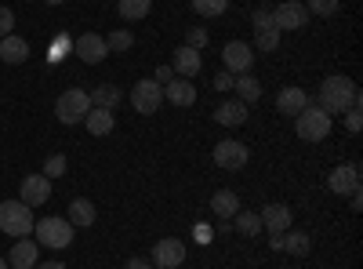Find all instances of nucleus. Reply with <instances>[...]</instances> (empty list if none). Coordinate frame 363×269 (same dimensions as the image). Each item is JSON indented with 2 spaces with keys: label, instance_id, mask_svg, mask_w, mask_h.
<instances>
[{
  "label": "nucleus",
  "instance_id": "11",
  "mask_svg": "<svg viewBox=\"0 0 363 269\" xmlns=\"http://www.w3.org/2000/svg\"><path fill=\"white\" fill-rule=\"evenodd\" d=\"M222 62H225V70L229 73H247L251 70V62H255V48L251 44H244V40H229L225 48H222Z\"/></svg>",
  "mask_w": 363,
  "mask_h": 269
},
{
  "label": "nucleus",
  "instance_id": "31",
  "mask_svg": "<svg viewBox=\"0 0 363 269\" xmlns=\"http://www.w3.org/2000/svg\"><path fill=\"white\" fill-rule=\"evenodd\" d=\"M306 11L320 15V18H330V15H338V0H306Z\"/></svg>",
  "mask_w": 363,
  "mask_h": 269
},
{
  "label": "nucleus",
  "instance_id": "25",
  "mask_svg": "<svg viewBox=\"0 0 363 269\" xmlns=\"http://www.w3.org/2000/svg\"><path fill=\"white\" fill-rule=\"evenodd\" d=\"M91 95V106H99V109H116L120 106V87L116 84H99L95 92H87Z\"/></svg>",
  "mask_w": 363,
  "mask_h": 269
},
{
  "label": "nucleus",
  "instance_id": "18",
  "mask_svg": "<svg viewBox=\"0 0 363 269\" xmlns=\"http://www.w3.org/2000/svg\"><path fill=\"white\" fill-rule=\"evenodd\" d=\"M215 121L225 124V128H240V124H247V102H240V99H225L218 109H215Z\"/></svg>",
  "mask_w": 363,
  "mask_h": 269
},
{
  "label": "nucleus",
  "instance_id": "29",
  "mask_svg": "<svg viewBox=\"0 0 363 269\" xmlns=\"http://www.w3.org/2000/svg\"><path fill=\"white\" fill-rule=\"evenodd\" d=\"M106 48H109V51H131V48H135L131 29H113V33L106 37Z\"/></svg>",
  "mask_w": 363,
  "mask_h": 269
},
{
  "label": "nucleus",
  "instance_id": "3",
  "mask_svg": "<svg viewBox=\"0 0 363 269\" xmlns=\"http://www.w3.org/2000/svg\"><path fill=\"white\" fill-rule=\"evenodd\" d=\"M294 131H298V138L301 142H323L327 135H330V116L320 109V106H306L298 116H294Z\"/></svg>",
  "mask_w": 363,
  "mask_h": 269
},
{
  "label": "nucleus",
  "instance_id": "8",
  "mask_svg": "<svg viewBox=\"0 0 363 269\" xmlns=\"http://www.w3.org/2000/svg\"><path fill=\"white\" fill-rule=\"evenodd\" d=\"M247 146L244 142H236V138H225V142H218L215 146V164L222 168V171H240L247 164Z\"/></svg>",
  "mask_w": 363,
  "mask_h": 269
},
{
  "label": "nucleus",
  "instance_id": "13",
  "mask_svg": "<svg viewBox=\"0 0 363 269\" xmlns=\"http://www.w3.org/2000/svg\"><path fill=\"white\" fill-rule=\"evenodd\" d=\"M258 219H262V229H269V233H287L291 222H294L287 204H265L262 212H258Z\"/></svg>",
  "mask_w": 363,
  "mask_h": 269
},
{
  "label": "nucleus",
  "instance_id": "2",
  "mask_svg": "<svg viewBox=\"0 0 363 269\" xmlns=\"http://www.w3.org/2000/svg\"><path fill=\"white\" fill-rule=\"evenodd\" d=\"M33 222H37V219H33V207L22 204L18 197L0 204V229H4L8 236H15V241H18V236L33 233Z\"/></svg>",
  "mask_w": 363,
  "mask_h": 269
},
{
  "label": "nucleus",
  "instance_id": "4",
  "mask_svg": "<svg viewBox=\"0 0 363 269\" xmlns=\"http://www.w3.org/2000/svg\"><path fill=\"white\" fill-rule=\"evenodd\" d=\"M33 233H37V244L40 248H69L73 244V222L69 219H37L33 222Z\"/></svg>",
  "mask_w": 363,
  "mask_h": 269
},
{
  "label": "nucleus",
  "instance_id": "44",
  "mask_svg": "<svg viewBox=\"0 0 363 269\" xmlns=\"http://www.w3.org/2000/svg\"><path fill=\"white\" fill-rule=\"evenodd\" d=\"M0 269H8V258H0Z\"/></svg>",
  "mask_w": 363,
  "mask_h": 269
},
{
  "label": "nucleus",
  "instance_id": "34",
  "mask_svg": "<svg viewBox=\"0 0 363 269\" xmlns=\"http://www.w3.org/2000/svg\"><path fill=\"white\" fill-rule=\"evenodd\" d=\"M251 22H255L258 33H265V29H277V22H272V11H269V8H258V11L251 15Z\"/></svg>",
  "mask_w": 363,
  "mask_h": 269
},
{
  "label": "nucleus",
  "instance_id": "36",
  "mask_svg": "<svg viewBox=\"0 0 363 269\" xmlns=\"http://www.w3.org/2000/svg\"><path fill=\"white\" fill-rule=\"evenodd\" d=\"M15 33V11L11 8H0V40Z\"/></svg>",
  "mask_w": 363,
  "mask_h": 269
},
{
  "label": "nucleus",
  "instance_id": "38",
  "mask_svg": "<svg viewBox=\"0 0 363 269\" xmlns=\"http://www.w3.org/2000/svg\"><path fill=\"white\" fill-rule=\"evenodd\" d=\"M171 77H174V70H171V66H160V70H157V73H153V80H157V84H160V87H164V84H167V80H171Z\"/></svg>",
  "mask_w": 363,
  "mask_h": 269
},
{
  "label": "nucleus",
  "instance_id": "40",
  "mask_svg": "<svg viewBox=\"0 0 363 269\" xmlns=\"http://www.w3.org/2000/svg\"><path fill=\"white\" fill-rule=\"evenodd\" d=\"M128 269H153V262H145V258H128Z\"/></svg>",
  "mask_w": 363,
  "mask_h": 269
},
{
  "label": "nucleus",
  "instance_id": "41",
  "mask_svg": "<svg viewBox=\"0 0 363 269\" xmlns=\"http://www.w3.org/2000/svg\"><path fill=\"white\" fill-rule=\"evenodd\" d=\"M272 251H284V233H272Z\"/></svg>",
  "mask_w": 363,
  "mask_h": 269
},
{
  "label": "nucleus",
  "instance_id": "35",
  "mask_svg": "<svg viewBox=\"0 0 363 269\" xmlns=\"http://www.w3.org/2000/svg\"><path fill=\"white\" fill-rule=\"evenodd\" d=\"M359 128H363V113H359V106L345 109V131H349V135H359Z\"/></svg>",
  "mask_w": 363,
  "mask_h": 269
},
{
  "label": "nucleus",
  "instance_id": "24",
  "mask_svg": "<svg viewBox=\"0 0 363 269\" xmlns=\"http://www.w3.org/2000/svg\"><path fill=\"white\" fill-rule=\"evenodd\" d=\"M233 87H236V99H240V102H247V106L262 99V84H258L255 77H247V73L233 77Z\"/></svg>",
  "mask_w": 363,
  "mask_h": 269
},
{
  "label": "nucleus",
  "instance_id": "32",
  "mask_svg": "<svg viewBox=\"0 0 363 269\" xmlns=\"http://www.w3.org/2000/svg\"><path fill=\"white\" fill-rule=\"evenodd\" d=\"M255 48L258 51H277L280 48V29H265V33L255 37Z\"/></svg>",
  "mask_w": 363,
  "mask_h": 269
},
{
  "label": "nucleus",
  "instance_id": "17",
  "mask_svg": "<svg viewBox=\"0 0 363 269\" xmlns=\"http://www.w3.org/2000/svg\"><path fill=\"white\" fill-rule=\"evenodd\" d=\"M171 70L178 73V77H196L200 73V66H203V55L196 51V48H189V44H182V48H174V58H171Z\"/></svg>",
  "mask_w": 363,
  "mask_h": 269
},
{
  "label": "nucleus",
  "instance_id": "12",
  "mask_svg": "<svg viewBox=\"0 0 363 269\" xmlns=\"http://www.w3.org/2000/svg\"><path fill=\"white\" fill-rule=\"evenodd\" d=\"M18 193H22V197H18L22 204L40 207V204H48V197H51V178H44V175H26Z\"/></svg>",
  "mask_w": 363,
  "mask_h": 269
},
{
  "label": "nucleus",
  "instance_id": "1",
  "mask_svg": "<svg viewBox=\"0 0 363 269\" xmlns=\"http://www.w3.org/2000/svg\"><path fill=\"white\" fill-rule=\"evenodd\" d=\"M316 106H320L327 116H342L345 109L359 106V87H356V80L345 77V73L323 77V84H320V102H316Z\"/></svg>",
  "mask_w": 363,
  "mask_h": 269
},
{
  "label": "nucleus",
  "instance_id": "43",
  "mask_svg": "<svg viewBox=\"0 0 363 269\" xmlns=\"http://www.w3.org/2000/svg\"><path fill=\"white\" fill-rule=\"evenodd\" d=\"M349 200H352V212H359V207H363V197L359 193H349Z\"/></svg>",
  "mask_w": 363,
  "mask_h": 269
},
{
  "label": "nucleus",
  "instance_id": "5",
  "mask_svg": "<svg viewBox=\"0 0 363 269\" xmlns=\"http://www.w3.org/2000/svg\"><path fill=\"white\" fill-rule=\"evenodd\" d=\"M87 109H91V95L84 92V87H69V92H62L58 102H55L58 124H80L87 116Z\"/></svg>",
  "mask_w": 363,
  "mask_h": 269
},
{
  "label": "nucleus",
  "instance_id": "16",
  "mask_svg": "<svg viewBox=\"0 0 363 269\" xmlns=\"http://www.w3.org/2000/svg\"><path fill=\"white\" fill-rule=\"evenodd\" d=\"M77 55H80V62H87V66H99L102 58L109 55L106 37H99V33H80V40H77Z\"/></svg>",
  "mask_w": 363,
  "mask_h": 269
},
{
  "label": "nucleus",
  "instance_id": "39",
  "mask_svg": "<svg viewBox=\"0 0 363 269\" xmlns=\"http://www.w3.org/2000/svg\"><path fill=\"white\" fill-rule=\"evenodd\" d=\"M215 87H218V92H229V87H233V77H225V73L215 77Z\"/></svg>",
  "mask_w": 363,
  "mask_h": 269
},
{
  "label": "nucleus",
  "instance_id": "27",
  "mask_svg": "<svg viewBox=\"0 0 363 269\" xmlns=\"http://www.w3.org/2000/svg\"><path fill=\"white\" fill-rule=\"evenodd\" d=\"M284 251L301 258V255H309V233H301V229H287L284 233Z\"/></svg>",
  "mask_w": 363,
  "mask_h": 269
},
{
  "label": "nucleus",
  "instance_id": "28",
  "mask_svg": "<svg viewBox=\"0 0 363 269\" xmlns=\"http://www.w3.org/2000/svg\"><path fill=\"white\" fill-rule=\"evenodd\" d=\"M229 222L236 226V233H244V236H258L262 233V219L255 212H236Z\"/></svg>",
  "mask_w": 363,
  "mask_h": 269
},
{
  "label": "nucleus",
  "instance_id": "14",
  "mask_svg": "<svg viewBox=\"0 0 363 269\" xmlns=\"http://www.w3.org/2000/svg\"><path fill=\"white\" fill-rule=\"evenodd\" d=\"M164 95L171 106H196V84L189 77H171L164 84Z\"/></svg>",
  "mask_w": 363,
  "mask_h": 269
},
{
  "label": "nucleus",
  "instance_id": "15",
  "mask_svg": "<svg viewBox=\"0 0 363 269\" xmlns=\"http://www.w3.org/2000/svg\"><path fill=\"white\" fill-rule=\"evenodd\" d=\"M37 258H40V244L29 241V236H18L15 248L8 251V265H15V269H33Z\"/></svg>",
  "mask_w": 363,
  "mask_h": 269
},
{
  "label": "nucleus",
  "instance_id": "30",
  "mask_svg": "<svg viewBox=\"0 0 363 269\" xmlns=\"http://www.w3.org/2000/svg\"><path fill=\"white\" fill-rule=\"evenodd\" d=\"M193 8H196V15H203V18H218V15H225L229 0H193Z\"/></svg>",
  "mask_w": 363,
  "mask_h": 269
},
{
  "label": "nucleus",
  "instance_id": "22",
  "mask_svg": "<svg viewBox=\"0 0 363 269\" xmlns=\"http://www.w3.org/2000/svg\"><path fill=\"white\" fill-rule=\"evenodd\" d=\"M95 204H91V200H84V197H77V200H69V222H73V229L80 226V229H87V226H95Z\"/></svg>",
  "mask_w": 363,
  "mask_h": 269
},
{
  "label": "nucleus",
  "instance_id": "23",
  "mask_svg": "<svg viewBox=\"0 0 363 269\" xmlns=\"http://www.w3.org/2000/svg\"><path fill=\"white\" fill-rule=\"evenodd\" d=\"M0 58H4L8 66H18V62H26V58H29V44L11 33V37L0 40Z\"/></svg>",
  "mask_w": 363,
  "mask_h": 269
},
{
  "label": "nucleus",
  "instance_id": "7",
  "mask_svg": "<svg viewBox=\"0 0 363 269\" xmlns=\"http://www.w3.org/2000/svg\"><path fill=\"white\" fill-rule=\"evenodd\" d=\"M272 22H277L280 33H291V29H301V26L309 22V11H306L301 0H284V4L272 11Z\"/></svg>",
  "mask_w": 363,
  "mask_h": 269
},
{
  "label": "nucleus",
  "instance_id": "37",
  "mask_svg": "<svg viewBox=\"0 0 363 269\" xmlns=\"http://www.w3.org/2000/svg\"><path fill=\"white\" fill-rule=\"evenodd\" d=\"M186 44L200 51V48L207 44V29H200V26H193V29H189V33H186Z\"/></svg>",
  "mask_w": 363,
  "mask_h": 269
},
{
  "label": "nucleus",
  "instance_id": "21",
  "mask_svg": "<svg viewBox=\"0 0 363 269\" xmlns=\"http://www.w3.org/2000/svg\"><path fill=\"white\" fill-rule=\"evenodd\" d=\"M306 106H309V95L301 92V87H284V92L277 95V109H280L284 116H298Z\"/></svg>",
  "mask_w": 363,
  "mask_h": 269
},
{
  "label": "nucleus",
  "instance_id": "6",
  "mask_svg": "<svg viewBox=\"0 0 363 269\" xmlns=\"http://www.w3.org/2000/svg\"><path fill=\"white\" fill-rule=\"evenodd\" d=\"M131 106H135V113H142V116H149V113H157L160 106H164V87L149 77V80H138L135 87H131Z\"/></svg>",
  "mask_w": 363,
  "mask_h": 269
},
{
  "label": "nucleus",
  "instance_id": "42",
  "mask_svg": "<svg viewBox=\"0 0 363 269\" xmlns=\"http://www.w3.org/2000/svg\"><path fill=\"white\" fill-rule=\"evenodd\" d=\"M33 269H66V265H62V262H37Z\"/></svg>",
  "mask_w": 363,
  "mask_h": 269
},
{
  "label": "nucleus",
  "instance_id": "26",
  "mask_svg": "<svg viewBox=\"0 0 363 269\" xmlns=\"http://www.w3.org/2000/svg\"><path fill=\"white\" fill-rule=\"evenodd\" d=\"M116 11H120V18L138 22V18H145L149 11H153V0H120Z\"/></svg>",
  "mask_w": 363,
  "mask_h": 269
},
{
  "label": "nucleus",
  "instance_id": "19",
  "mask_svg": "<svg viewBox=\"0 0 363 269\" xmlns=\"http://www.w3.org/2000/svg\"><path fill=\"white\" fill-rule=\"evenodd\" d=\"M236 212H240V197H236L233 190H218V193H211V215H215L218 222H229Z\"/></svg>",
  "mask_w": 363,
  "mask_h": 269
},
{
  "label": "nucleus",
  "instance_id": "20",
  "mask_svg": "<svg viewBox=\"0 0 363 269\" xmlns=\"http://www.w3.org/2000/svg\"><path fill=\"white\" fill-rule=\"evenodd\" d=\"M84 128L91 131V135H113V128H116V116H113V109H99V106H91L87 109V116H84Z\"/></svg>",
  "mask_w": 363,
  "mask_h": 269
},
{
  "label": "nucleus",
  "instance_id": "9",
  "mask_svg": "<svg viewBox=\"0 0 363 269\" xmlns=\"http://www.w3.org/2000/svg\"><path fill=\"white\" fill-rule=\"evenodd\" d=\"M327 190L338 193V197L359 193V164H338L335 171L327 175Z\"/></svg>",
  "mask_w": 363,
  "mask_h": 269
},
{
  "label": "nucleus",
  "instance_id": "45",
  "mask_svg": "<svg viewBox=\"0 0 363 269\" xmlns=\"http://www.w3.org/2000/svg\"><path fill=\"white\" fill-rule=\"evenodd\" d=\"M44 4H62V0H44Z\"/></svg>",
  "mask_w": 363,
  "mask_h": 269
},
{
  "label": "nucleus",
  "instance_id": "33",
  "mask_svg": "<svg viewBox=\"0 0 363 269\" xmlns=\"http://www.w3.org/2000/svg\"><path fill=\"white\" fill-rule=\"evenodd\" d=\"M58 175H66V157L62 153H51L44 160V178H58Z\"/></svg>",
  "mask_w": 363,
  "mask_h": 269
},
{
  "label": "nucleus",
  "instance_id": "10",
  "mask_svg": "<svg viewBox=\"0 0 363 269\" xmlns=\"http://www.w3.org/2000/svg\"><path fill=\"white\" fill-rule=\"evenodd\" d=\"M182 262H186V244H182L178 236L157 241V248H153V265L157 269H178Z\"/></svg>",
  "mask_w": 363,
  "mask_h": 269
}]
</instances>
